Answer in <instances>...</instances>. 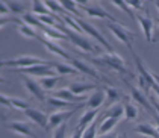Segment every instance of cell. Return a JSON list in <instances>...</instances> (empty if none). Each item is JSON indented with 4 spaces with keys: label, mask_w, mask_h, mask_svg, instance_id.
Instances as JSON below:
<instances>
[{
    "label": "cell",
    "mask_w": 159,
    "mask_h": 138,
    "mask_svg": "<svg viewBox=\"0 0 159 138\" xmlns=\"http://www.w3.org/2000/svg\"><path fill=\"white\" fill-rule=\"evenodd\" d=\"M105 96H106V100L111 102V103H117V100L121 97V94L117 90L111 87H105Z\"/></svg>",
    "instance_id": "cell-36"
},
{
    "label": "cell",
    "mask_w": 159,
    "mask_h": 138,
    "mask_svg": "<svg viewBox=\"0 0 159 138\" xmlns=\"http://www.w3.org/2000/svg\"><path fill=\"white\" fill-rule=\"evenodd\" d=\"M158 25H159V20H158Z\"/></svg>",
    "instance_id": "cell-53"
},
{
    "label": "cell",
    "mask_w": 159,
    "mask_h": 138,
    "mask_svg": "<svg viewBox=\"0 0 159 138\" xmlns=\"http://www.w3.org/2000/svg\"><path fill=\"white\" fill-rule=\"evenodd\" d=\"M53 97L62 99V100L68 102V103H73V105L74 103H76V105H82V102L88 99L85 96H76V94H73L68 88H61V90L55 91V93H53Z\"/></svg>",
    "instance_id": "cell-15"
},
{
    "label": "cell",
    "mask_w": 159,
    "mask_h": 138,
    "mask_svg": "<svg viewBox=\"0 0 159 138\" xmlns=\"http://www.w3.org/2000/svg\"><path fill=\"white\" fill-rule=\"evenodd\" d=\"M0 84H8V80H6L5 77H2V76H0Z\"/></svg>",
    "instance_id": "cell-49"
},
{
    "label": "cell",
    "mask_w": 159,
    "mask_h": 138,
    "mask_svg": "<svg viewBox=\"0 0 159 138\" xmlns=\"http://www.w3.org/2000/svg\"><path fill=\"white\" fill-rule=\"evenodd\" d=\"M9 9H8V5H5V3H3V2H0V15H3V17H5V15H9Z\"/></svg>",
    "instance_id": "cell-45"
},
{
    "label": "cell",
    "mask_w": 159,
    "mask_h": 138,
    "mask_svg": "<svg viewBox=\"0 0 159 138\" xmlns=\"http://www.w3.org/2000/svg\"><path fill=\"white\" fill-rule=\"evenodd\" d=\"M84 131H85V126L77 125V127L74 129V132H73V135H71V138H82V135H84Z\"/></svg>",
    "instance_id": "cell-43"
},
{
    "label": "cell",
    "mask_w": 159,
    "mask_h": 138,
    "mask_svg": "<svg viewBox=\"0 0 159 138\" xmlns=\"http://www.w3.org/2000/svg\"><path fill=\"white\" fill-rule=\"evenodd\" d=\"M150 73H152V76H153V79H155V82H156V84H158V85H159V75H158V73H155V71H150Z\"/></svg>",
    "instance_id": "cell-48"
},
{
    "label": "cell",
    "mask_w": 159,
    "mask_h": 138,
    "mask_svg": "<svg viewBox=\"0 0 159 138\" xmlns=\"http://www.w3.org/2000/svg\"><path fill=\"white\" fill-rule=\"evenodd\" d=\"M74 21L77 23V26H79V27H80V29H82V30L85 32L88 37H93L94 39H97V41L100 43V44H102V46H105V47H106L108 53H112V50H114V49H112V46H111L109 43H108V41L105 39V37H103V35H102V34H100V32H98L97 29H96L94 26L91 25V23H88V21L82 20V18H77V17L74 18Z\"/></svg>",
    "instance_id": "cell-5"
},
{
    "label": "cell",
    "mask_w": 159,
    "mask_h": 138,
    "mask_svg": "<svg viewBox=\"0 0 159 138\" xmlns=\"http://www.w3.org/2000/svg\"><path fill=\"white\" fill-rule=\"evenodd\" d=\"M98 113H100V109H89V111H85L84 115L79 118V125L80 126H88L89 123H93L96 118H97Z\"/></svg>",
    "instance_id": "cell-26"
},
{
    "label": "cell",
    "mask_w": 159,
    "mask_h": 138,
    "mask_svg": "<svg viewBox=\"0 0 159 138\" xmlns=\"http://www.w3.org/2000/svg\"><path fill=\"white\" fill-rule=\"evenodd\" d=\"M112 5H114L115 8H118V9L124 11L126 14H129V15H130V17H132V18L135 20V14H134V11H132V9H130V8H129V6L126 5V2H123V0H114V2H112Z\"/></svg>",
    "instance_id": "cell-38"
},
{
    "label": "cell",
    "mask_w": 159,
    "mask_h": 138,
    "mask_svg": "<svg viewBox=\"0 0 159 138\" xmlns=\"http://www.w3.org/2000/svg\"><path fill=\"white\" fill-rule=\"evenodd\" d=\"M126 5L129 8H134V9H143V3L138 0H129V2H126Z\"/></svg>",
    "instance_id": "cell-44"
},
{
    "label": "cell",
    "mask_w": 159,
    "mask_h": 138,
    "mask_svg": "<svg viewBox=\"0 0 159 138\" xmlns=\"http://www.w3.org/2000/svg\"><path fill=\"white\" fill-rule=\"evenodd\" d=\"M134 132L148 138H159V132L156 131V127H153L150 123H139V125H136L134 127Z\"/></svg>",
    "instance_id": "cell-20"
},
{
    "label": "cell",
    "mask_w": 159,
    "mask_h": 138,
    "mask_svg": "<svg viewBox=\"0 0 159 138\" xmlns=\"http://www.w3.org/2000/svg\"><path fill=\"white\" fill-rule=\"evenodd\" d=\"M124 84L129 87V91H130V99H134L136 103H139L146 111H148V113L152 114V115H155L156 117V113H155V108L152 106V103H150V99H147L146 94L141 91V90H138L136 87H134L132 84H129L127 80H124Z\"/></svg>",
    "instance_id": "cell-8"
},
{
    "label": "cell",
    "mask_w": 159,
    "mask_h": 138,
    "mask_svg": "<svg viewBox=\"0 0 159 138\" xmlns=\"http://www.w3.org/2000/svg\"><path fill=\"white\" fill-rule=\"evenodd\" d=\"M123 115H124V109H123V103H112L109 108L106 109V113L103 117H112V118H117V120H120Z\"/></svg>",
    "instance_id": "cell-23"
},
{
    "label": "cell",
    "mask_w": 159,
    "mask_h": 138,
    "mask_svg": "<svg viewBox=\"0 0 159 138\" xmlns=\"http://www.w3.org/2000/svg\"><path fill=\"white\" fill-rule=\"evenodd\" d=\"M135 20L138 21L139 27L143 29L147 43H152V34H153V27H155V21H153V18H152V17H148V15L135 14Z\"/></svg>",
    "instance_id": "cell-13"
},
{
    "label": "cell",
    "mask_w": 159,
    "mask_h": 138,
    "mask_svg": "<svg viewBox=\"0 0 159 138\" xmlns=\"http://www.w3.org/2000/svg\"><path fill=\"white\" fill-rule=\"evenodd\" d=\"M123 109H124V117L127 120H135L138 117V108L134 106L132 103H129V102L123 103Z\"/></svg>",
    "instance_id": "cell-30"
},
{
    "label": "cell",
    "mask_w": 159,
    "mask_h": 138,
    "mask_svg": "<svg viewBox=\"0 0 159 138\" xmlns=\"http://www.w3.org/2000/svg\"><path fill=\"white\" fill-rule=\"evenodd\" d=\"M155 5H156V8H158V11H159V2H156Z\"/></svg>",
    "instance_id": "cell-51"
},
{
    "label": "cell",
    "mask_w": 159,
    "mask_h": 138,
    "mask_svg": "<svg viewBox=\"0 0 159 138\" xmlns=\"http://www.w3.org/2000/svg\"><path fill=\"white\" fill-rule=\"evenodd\" d=\"M67 88L76 96H85V93H88V91H91V90L94 91L96 85L94 84H84V82H71Z\"/></svg>",
    "instance_id": "cell-21"
},
{
    "label": "cell",
    "mask_w": 159,
    "mask_h": 138,
    "mask_svg": "<svg viewBox=\"0 0 159 138\" xmlns=\"http://www.w3.org/2000/svg\"><path fill=\"white\" fill-rule=\"evenodd\" d=\"M41 64H47V61L38 58V56H32V55H23V56H17L14 59H6V61H0V68L6 67V68H27V67H34V65H41Z\"/></svg>",
    "instance_id": "cell-2"
},
{
    "label": "cell",
    "mask_w": 159,
    "mask_h": 138,
    "mask_svg": "<svg viewBox=\"0 0 159 138\" xmlns=\"http://www.w3.org/2000/svg\"><path fill=\"white\" fill-rule=\"evenodd\" d=\"M46 103L49 105L50 108H55L56 111H58V109H65V108H71V106H73V103H68V102L62 100V99H58V97H53V96L47 97Z\"/></svg>",
    "instance_id": "cell-24"
},
{
    "label": "cell",
    "mask_w": 159,
    "mask_h": 138,
    "mask_svg": "<svg viewBox=\"0 0 159 138\" xmlns=\"http://www.w3.org/2000/svg\"><path fill=\"white\" fill-rule=\"evenodd\" d=\"M79 108H80V106H79ZM79 108H73L71 111H56V113L50 114L49 115V129H55V127L61 126L62 123H65L74 114V111H77Z\"/></svg>",
    "instance_id": "cell-14"
},
{
    "label": "cell",
    "mask_w": 159,
    "mask_h": 138,
    "mask_svg": "<svg viewBox=\"0 0 159 138\" xmlns=\"http://www.w3.org/2000/svg\"><path fill=\"white\" fill-rule=\"evenodd\" d=\"M97 125H98L97 120H94L93 123H89V125L85 127L82 138H96V135H97Z\"/></svg>",
    "instance_id": "cell-35"
},
{
    "label": "cell",
    "mask_w": 159,
    "mask_h": 138,
    "mask_svg": "<svg viewBox=\"0 0 159 138\" xmlns=\"http://www.w3.org/2000/svg\"><path fill=\"white\" fill-rule=\"evenodd\" d=\"M2 118H3V115H2V114H0V120H2Z\"/></svg>",
    "instance_id": "cell-52"
},
{
    "label": "cell",
    "mask_w": 159,
    "mask_h": 138,
    "mask_svg": "<svg viewBox=\"0 0 159 138\" xmlns=\"http://www.w3.org/2000/svg\"><path fill=\"white\" fill-rule=\"evenodd\" d=\"M15 29H17V32H18L21 37H25V38H37L38 37V34L35 32V29H34V27H30V26L25 25V23L17 25L15 26Z\"/></svg>",
    "instance_id": "cell-27"
},
{
    "label": "cell",
    "mask_w": 159,
    "mask_h": 138,
    "mask_svg": "<svg viewBox=\"0 0 159 138\" xmlns=\"http://www.w3.org/2000/svg\"><path fill=\"white\" fill-rule=\"evenodd\" d=\"M98 138H118L117 134H114V132H109V134H105V135H100Z\"/></svg>",
    "instance_id": "cell-46"
},
{
    "label": "cell",
    "mask_w": 159,
    "mask_h": 138,
    "mask_svg": "<svg viewBox=\"0 0 159 138\" xmlns=\"http://www.w3.org/2000/svg\"><path fill=\"white\" fill-rule=\"evenodd\" d=\"M150 88H153V91L156 93V96H158V99H159V85H158V84L155 82V84H153V85H152Z\"/></svg>",
    "instance_id": "cell-47"
},
{
    "label": "cell",
    "mask_w": 159,
    "mask_h": 138,
    "mask_svg": "<svg viewBox=\"0 0 159 138\" xmlns=\"http://www.w3.org/2000/svg\"><path fill=\"white\" fill-rule=\"evenodd\" d=\"M59 5L62 6L64 11H68L71 14H79V8H77V3L74 0H61Z\"/></svg>",
    "instance_id": "cell-34"
},
{
    "label": "cell",
    "mask_w": 159,
    "mask_h": 138,
    "mask_svg": "<svg viewBox=\"0 0 159 138\" xmlns=\"http://www.w3.org/2000/svg\"><path fill=\"white\" fill-rule=\"evenodd\" d=\"M120 120H117V118H112V117H103V120H102V123L100 126L97 127V132L100 135H105V134H109L111 131L117 126Z\"/></svg>",
    "instance_id": "cell-22"
},
{
    "label": "cell",
    "mask_w": 159,
    "mask_h": 138,
    "mask_svg": "<svg viewBox=\"0 0 159 138\" xmlns=\"http://www.w3.org/2000/svg\"><path fill=\"white\" fill-rule=\"evenodd\" d=\"M77 8L79 9H82L84 12H86L89 17H97V18H102V20H108L109 23H117V20H115V17H112L109 12H106L102 6H97V5H85V6H82V5H77Z\"/></svg>",
    "instance_id": "cell-9"
},
{
    "label": "cell",
    "mask_w": 159,
    "mask_h": 138,
    "mask_svg": "<svg viewBox=\"0 0 159 138\" xmlns=\"http://www.w3.org/2000/svg\"><path fill=\"white\" fill-rule=\"evenodd\" d=\"M91 62L100 64V65H105V67H109L112 70H117L120 73H124V75H130L129 68L126 67V62L121 56H118L117 53H106V55H102L98 58H89Z\"/></svg>",
    "instance_id": "cell-1"
},
{
    "label": "cell",
    "mask_w": 159,
    "mask_h": 138,
    "mask_svg": "<svg viewBox=\"0 0 159 138\" xmlns=\"http://www.w3.org/2000/svg\"><path fill=\"white\" fill-rule=\"evenodd\" d=\"M32 14H34V15H49V14H52V12L47 9V6L44 5V2L37 0V2L32 3Z\"/></svg>",
    "instance_id": "cell-31"
},
{
    "label": "cell",
    "mask_w": 159,
    "mask_h": 138,
    "mask_svg": "<svg viewBox=\"0 0 159 138\" xmlns=\"http://www.w3.org/2000/svg\"><path fill=\"white\" fill-rule=\"evenodd\" d=\"M37 39L47 49V50L50 52V53H53V55H58L59 58H62V59H67V61H71V56L67 53V52L62 49L59 44H56V41H50V39H47V38H44L43 35H38Z\"/></svg>",
    "instance_id": "cell-12"
},
{
    "label": "cell",
    "mask_w": 159,
    "mask_h": 138,
    "mask_svg": "<svg viewBox=\"0 0 159 138\" xmlns=\"http://www.w3.org/2000/svg\"><path fill=\"white\" fill-rule=\"evenodd\" d=\"M11 23H14V25H21V21H20V18H17V17H14V15H0V29L3 27V26L6 25H11Z\"/></svg>",
    "instance_id": "cell-37"
},
{
    "label": "cell",
    "mask_w": 159,
    "mask_h": 138,
    "mask_svg": "<svg viewBox=\"0 0 159 138\" xmlns=\"http://www.w3.org/2000/svg\"><path fill=\"white\" fill-rule=\"evenodd\" d=\"M138 84H139V87H141V90H143V93H144V94H148V91H150V85L147 84L141 76H138Z\"/></svg>",
    "instance_id": "cell-41"
},
{
    "label": "cell",
    "mask_w": 159,
    "mask_h": 138,
    "mask_svg": "<svg viewBox=\"0 0 159 138\" xmlns=\"http://www.w3.org/2000/svg\"><path fill=\"white\" fill-rule=\"evenodd\" d=\"M130 53H132V56H134V59H135V65H136V68H138L139 76L146 80L150 87H152V85L155 84V79H153V76H152V73H150V70H147L146 68V65H144V62H143V59L136 55V52H135L134 49L130 50Z\"/></svg>",
    "instance_id": "cell-16"
},
{
    "label": "cell",
    "mask_w": 159,
    "mask_h": 138,
    "mask_svg": "<svg viewBox=\"0 0 159 138\" xmlns=\"http://www.w3.org/2000/svg\"><path fill=\"white\" fill-rule=\"evenodd\" d=\"M65 135H67V122L62 123L61 126H58V127H55L52 138H65Z\"/></svg>",
    "instance_id": "cell-40"
},
{
    "label": "cell",
    "mask_w": 159,
    "mask_h": 138,
    "mask_svg": "<svg viewBox=\"0 0 159 138\" xmlns=\"http://www.w3.org/2000/svg\"><path fill=\"white\" fill-rule=\"evenodd\" d=\"M0 105L12 109V106H11V97H8V96H5V94H2V93H0Z\"/></svg>",
    "instance_id": "cell-42"
},
{
    "label": "cell",
    "mask_w": 159,
    "mask_h": 138,
    "mask_svg": "<svg viewBox=\"0 0 159 138\" xmlns=\"http://www.w3.org/2000/svg\"><path fill=\"white\" fill-rule=\"evenodd\" d=\"M156 122H158V126H156V131L159 132V117H158V115H156Z\"/></svg>",
    "instance_id": "cell-50"
},
{
    "label": "cell",
    "mask_w": 159,
    "mask_h": 138,
    "mask_svg": "<svg viewBox=\"0 0 159 138\" xmlns=\"http://www.w3.org/2000/svg\"><path fill=\"white\" fill-rule=\"evenodd\" d=\"M15 73H20V75H30L34 76V77H39V79H43V77H50V76H55V70L52 68L49 65V61L47 64H41V65H34V67H27V68H17V70H12Z\"/></svg>",
    "instance_id": "cell-6"
},
{
    "label": "cell",
    "mask_w": 159,
    "mask_h": 138,
    "mask_svg": "<svg viewBox=\"0 0 159 138\" xmlns=\"http://www.w3.org/2000/svg\"><path fill=\"white\" fill-rule=\"evenodd\" d=\"M106 99V96H105V91H102V90H97V91H93V94L86 99L85 102V106L88 109H98L102 105H103V102Z\"/></svg>",
    "instance_id": "cell-18"
},
{
    "label": "cell",
    "mask_w": 159,
    "mask_h": 138,
    "mask_svg": "<svg viewBox=\"0 0 159 138\" xmlns=\"http://www.w3.org/2000/svg\"><path fill=\"white\" fill-rule=\"evenodd\" d=\"M108 29L111 30V34L114 35V37L117 38L118 41H121L124 46H127L129 47V50H132L134 47H132V43H134L135 39V35L134 32H130V30H127L126 27L120 23H108Z\"/></svg>",
    "instance_id": "cell-4"
},
{
    "label": "cell",
    "mask_w": 159,
    "mask_h": 138,
    "mask_svg": "<svg viewBox=\"0 0 159 138\" xmlns=\"http://www.w3.org/2000/svg\"><path fill=\"white\" fill-rule=\"evenodd\" d=\"M67 38L70 39V43L73 44V46H76L77 49H80V50L84 52H88V53H94V52H98L100 50V47L98 46H96L89 38L86 37V35H82V34H76V32H73V30H67Z\"/></svg>",
    "instance_id": "cell-3"
},
{
    "label": "cell",
    "mask_w": 159,
    "mask_h": 138,
    "mask_svg": "<svg viewBox=\"0 0 159 138\" xmlns=\"http://www.w3.org/2000/svg\"><path fill=\"white\" fill-rule=\"evenodd\" d=\"M25 115L32 122V123H35L37 126H39L41 129H49V115H46V114L43 113V111H39L37 108H29V109H26L25 111Z\"/></svg>",
    "instance_id": "cell-10"
},
{
    "label": "cell",
    "mask_w": 159,
    "mask_h": 138,
    "mask_svg": "<svg viewBox=\"0 0 159 138\" xmlns=\"http://www.w3.org/2000/svg\"><path fill=\"white\" fill-rule=\"evenodd\" d=\"M71 64H73V67L80 73V75H88V76H93L96 80H100V76L97 75V71L93 68V67H89L86 62L84 61H80V59H77V58H71Z\"/></svg>",
    "instance_id": "cell-19"
},
{
    "label": "cell",
    "mask_w": 159,
    "mask_h": 138,
    "mask_svg": "<svg viewBox=\"0 0 159 138\" xmlns=\"http://www.w3.org/2000/svg\"><path fill=\"white\" fill-rule=\"evenodd\" d=\"M21 17H23V23H25V25L30 26V27H32V26H35V27L41 29V30L44 29V25H41V23H39V20H38L37 15H34V14H23Z\"/></svg>",
    "instance_id": "cell-29"
},
{
    "label": "cell",
    "mask_w": 159,
    "mask_h": 138,
    "mask_svg": "<svg viewBox=\"0 0 159 138\" xmlns=\"http://www.w3.org/2000/svg\"><path fill=\"white\" fill-rule=\"evenodd\" d=\"M44 5L47 6V9H49L50 12H59V15H62V14H65V11L62 9V6L59 5V2H44Z\"/></svg>",
    "instance_id": "cell-39"
},
{
    "label": "cell",
    "mask_w": 159,
    "mask_h": 138,
    "mask_svg": "<svg viewBox=\"0 0 159 138\" xmlns=\"http://www.w3.org/2000/svg\"><path fill=\"white\" fill-rule=\"evenodd\" d=\"M43 32H44V35L43 37L50 39V41H56V39H67V35H64L62 32H59L58 29H55V27H47V26H44V29H43Z\"/></svg>",
    "instance_id": "cell-25"
},
{
    "label": "cell",
    "mask_w": 159,
    "mask_h": 138,
    "mask_svg": "<svg viewBox=\"0 0 159 138\" xmlns=\"http://www.w3.org/2000/svg\"><path fill=\"white\" fill-rule=\"evenodd\" d=\"M49 65L55 70V73L56 75H61V76H76L79 75V71L71 67V65H67V64L64 62H59V61H49Z\"/></svg>",
    "instance_id": "cell-17"
},
{
    "label": "cell",
    "mask_w": 159,
    "mask_h": 138,
    "mask_svg": "<svg viewBox=\"0 0 159 138\" xmlns=\"http://www.w3.org/2000/svg\"><path fill=\"white\" fill-rule=\"evenodd\" d=\"M6 129H9V131H12L15 134H18V135H21V137H26V138H37L35 137V134H34V131H32V127L29 123H26V122H18V120H12V122H8L6 125H5Z\"/></svg>",
    "instance_id": "cell-11"
},
{
    "label": "cell",
    "mask_w": 159,
    "mask_h": 138,
    "mask_svg": "<svg viewBox=\"0 0 159 138\" xmlns=\"http://www.w3.org/2000/svg\"><path fill=\"white\" fill-rule=\"evenodd\" d=\"M21 79H23V85H25V88L27 90V93H29L32 97H35L38 102L46 103V100H47V96H46L44 90L41 88L39 82H37L35 79H32V77L25 76V75L21 76Z\"/></svg>",
    "instance_id": "cell-7"
},
{
    "label": "cell",
    "mask_w": 159,
    "mask_h": 138,
    "mask_svg": "<svg viewBox=\"0 0 159 138\" xmlns=\"http://www.w3.org/2000/svg\"><path fill=\"white\" fill-rule=\"evenodd\" d=\"M8 9L9 12L12 14L14 17L17 14H26V8L23 3H18V2H8Z\"/></svg>",
    "instance_id": "cell-33"
},
{
    "label": "cell",
    "mask_w": 159,
    "mask_h": 138,
    "mask_svg": "<svg viewBox=\"0 0 159 138\" xmlns=\"http://www.w3.org/2000/svg\"><path fill=\"white\" fill-rule=\"evenodd\" d=\"M11 106H12V109L23 111V113H25L26 109H29V108H30L29 102L23 100V99H18V97H11Z\"/></svg>",
    "instance_id": "cell-32"
},
{
    "label": "cell",
    "mask_w": 159,
    "mask_h": 138,
    "mask_svg": "<svg viewBox=\"0 0 159 138\" xmlns=\"http://www.w3.org/2000/svg\"><path fill=\"white\" fill-rule=\"evenodd\" d=\"M58 80H59V76H50V77H43V79H39V85L41 88L46 91H52L53 88L56 87V84H58Z\"/></svg>",
    "instance_id": "cell-28"
}]
</instances>
